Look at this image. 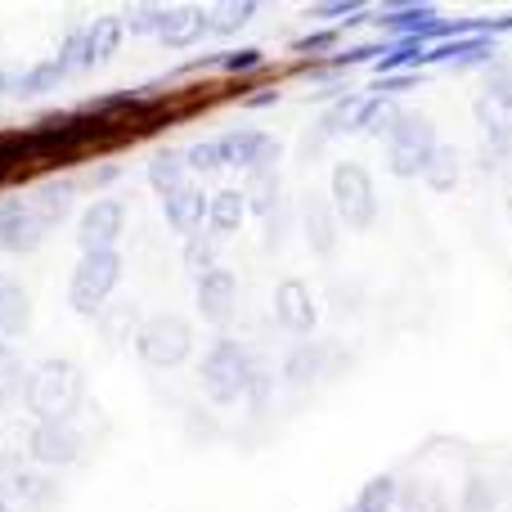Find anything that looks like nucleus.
Masks as SVG:
<instances>
[{
	"label": "nucleus",
	"mask_w": 512,
	"mask_h": 512,
	"mask_svg": "<svg viewBox=\"0 0 512 512\" xmlns=\"http://www.w3.org/2000/svg\"><path fill=\"white\" fill-rule=\"evenodd\" d=\"M81 405H86V369L72 355H45L27 364L18 382V409L27 423H72Z\"/></svg>",
	"instance_id": "f257e3e1"
},
{
	"label": "nucleus",
	"mask_w": 512,
	"mask_h": 512,
	"mask_svg": "<svg viewBox=\"0 0 512 512\" xmlns=\"http://www.w3.org/2000/svg\"><path fill=\"white\" fill-rule=\"evenodd\" d=\"M256 369H261L256 351L230 333H216L207 342V351L198 355V382H203L212 405H239L248 396V382Z\"/></svg>",
	"instance_id": "f03ea898"
},
{
	"label": "nucleus",
	"mask_w": 512,
	"mask_h": 512,
	"mask_svg": "<svg viewBox=\"0 0 512 512\" xmlns=\"http://www.w3.org/2000/svg\"><path fill=\"white\" fill-rule=\"evenodd\" d=\"M122 279H126L122 248L81 252L77 265H72V274H68V310L77 319H99L108 306H113Z\"/></svg>",
	"instance_id": "7ed1b4c3"
},
{
	"label": "nucleus",
	"mask_w": 512,
	"mask_h": 512,
	"mask_svg": "<svg viewBox=\"0 0 512 512\" xmlns=\"http://www.w3.org/2000/svg\"><path fill=\"white\" fill-rule=\"evenodd\" d=\"M126 36H131V32H126V18L122 14H95L90 23H72L68 32L59 36L54 59L63 63V72H68V77H77V72H95V68H104L117 50H122Z\"/></svg>",
	"instance_id": "20e7f679"
},
{
	"label": "nucleus",
	"mask_w": 512,
	"mask_h": 512,
	"mask_svg": "<svg viewBox=\"0 0 512 512\" xmlns=\"http://www.w3.org/2000/svg\"><path fill=\"white\" fill-rule=\"evenodd\" d=\"M194 346H198L194 324H189L185 315L162 310V315H144L131 351L140 355L144 369H180L185 360H194Z\"/></svg>",
	"instance_id": "39448f33"
},
{
	"label": "nucleus",
	"mask_w": 512,
	"mask_h": 512,
	"mask_svg": "<svg viewBox=\"0 0 512 512\" xmlns=\"http://www.w3.org/2000/svg\"><path fill=\"white\" fill-rule=\"evenodd\" d=\"M23 454H27V463L41 472L77 468L81 454H86V432L77 427V418H72V423H27Z\"/></svg>",
	"instance_id": "423d86ee"
},
{
	"label": "nucleus",
	"mask_w": 512,
	"mask_h": 512,
	"mask_svg": "<svg viewBox=\"0 0 512 512\" xmlns=\"http://www.w3.org/2000/svg\"><path fill=\"white\" fill-rule=\"evenodd\" d=\"M436 144L441 140H436L432 117L400 113V122L391 126V135H387V171L391 176H400V180L423 176V167H427V158H432Z\"/></svg>",
	"instance_id": "0eeeda50"
},
{
	"label": "nucleus",
	"mask_w": 512,
	"mask_h": 512,
	"mask_svg": "<svg viewBox=\"0 0 512 512\" xmlns=\"http://www.w3.org/2000/svg\"><path fill=\"white\" fill-rule=\"evenodd\" d=\"M328 203H333L337 221L351 225V230H373V221H378V194H373V180L360 162H337L333 167Z\"/></svg>",
	"instance_id": "6e6552de"
},
{
	"label": "nucleus",
	"mask_w": 512,
	"mask_h": 512,
	"mask_svg": "<svg viewBox=\"0 0 512 512\" xmlns=\"http://www.w3.org/2000/svg\"><path fill=\"white\" fill-rule=\"evenodd\" d=\"M126 225H131V212H126V198H113V194L90 198V203L77 212V248H81V252L122 248Z\"/></svg>",
	"instance_id": "1a4fd4ad"
},
{
	"label": "nucleus",
	"mask_w": 512,
	"mask_h": 512,
	"mask_svg": "<svg viewBox=\"0 0 512 512\" xmlns=\"http://www.w3.org/2000/svg\"><path fill=\"white\" fill-rule=\"evenodd\" d=\"M216 149H221V167L225 171H274V162L283 158V144L270 131H256V126H234V131L216 135Z\"/></svg>",
	"instance_id": "9d476101"
},
{
	"label": "nucleus",
	"mask_w": 512,
	"mask_h": 512,
	"mask_svg": "<svg viewBox=\"0 0 512 512\" xmlns=\"http://www.w3.org/2000/svg\"><path fill=\"white\" fill-rule=\"evenodd\" d=\"M45 221L36 216L27 194H5L0 198V252L9 256H32L45 243Z\"/></svg>",
	"instance_id": "9b49d317"
},
{
	"label": "nucleus",
	"mask_w": 512,
	"mask_h": 512,
	"mask_svg": "<svg viewBox=\"0 0 512 512\" xmlns=\"http://www.w3.org/2000/svg\"><path fill=\"white\" fill-rule=\"evenodd\" d=\"M270 306H274V324H279L283 333H292L297 342H310V337H315L319 301H315V292H310L306 279H279L274 283Z\"/></svg>",
	"instance_id": "f8f14e48"
},
{
	"label": "nucleus",
	"mask_w": 512,
	"mask_h": 512,
	"mask_svg": "<svg viewBox=\"0 0 512 512\" xmlns=\"http://www.w3.org/2000/svg\"><path fill=\"white\" fill-rule=\"evenodd\" d=\"M194 310L203 315V324H212L216 333L234 324V310H239V274L216 265V270L198 274L194 279Z\"/></svg>",
	"instance_id": "ddd939ff"
},
{
	"label": "nucleus",
	"mask_w": 512,
	"mask_h": 512,
	"mask_svg": "<svg viewBox=\"0 0 512 512\" xmlns=\"http://www.w3.org/2000/svg\"><path fill=\"white\" fill-rule=\"evenodd\" d=\"M248 194V207L252 216L261 221V234H265V248H279L283 234H288V198H283V185L274 171H256L252 185L243 189Z\"/></svg>",
	"instance_id": "4468645a"
},
{
	"label": "nucleus",
	"mask_w": 512,
	"mask_h": 512,
	"mask_svg": "<svg viewBox=\"0 0 512 512\" xmlns=\"http://www.w3.org/2000/svg\"><path fill=\"white\" fill-rule=\"evenodd\" d=\"M207 203H212V194H207L203 185H185L180 194L162 198V225H167L180 243L194 239V234H207Z\"/></svg>",
	"instance_id": "2eb2a0df"
},
{
	"label": "nucleus",
	"mask_w": 512,
	"mask_h": 512,
	"mask_svg": "<svg viewBox=\"0 0 512 512\" xmlns=\"http://www.w3.org/2000/svg\"><path fill=\"white\" fill-rule=\"evenodd\" d=\"M207 36V5H162L158 14V32L153 41L167 50H189L194 41Z\"/></svg>",
	"instance_id": "dca6fc26"
},
{
	"label": "nucleus",
	"mask_w": 512,
	"mask_h": 512,
	"mask_svg": "<svg viewBox=\"0 0 512 512\" xmlns=\"http://www.w3.org/2000/svg\"><path fill=\"white\" fill-rule=\"evenodd\" d=\"M32 315H36V306H32L27 283L0 270V337H5V342L27 337L32 333Z\"/></svg>",
	"instance_id": "f3484780"
},
{
	"label": "nucleus",
	"mask_w": 512,
	"mask_h": 512,
	"mask_svg": "<svg viewBox=\"0 0 512 512\" xmlns=\"http://www.w3.org/2000/svg\"><path fill=\"white\" fill-rule=\"evenodd\" d=\"M27 198H32L36 216L45 221V230L54 234L72 216V207H77V185H72V180H63V176H54V180H41V185L27 189Z\"/></svg>",
	"instance_id": "a211bd4d"
},
{
	"label": "nucleus",
	"mask_w": 512,
	"mask_h": 512,
	"mask_svg": "<svg viewBox=\"0 0 512 512\" xmlns=\"http://www.w3.org/2000/svg\"><path fill=\"white\" fill-rule=\"evenodd\" d=\"M328 369V346L324 342H292L288 355L279 360V378L288 382V387H310V382H319Z\"/></svg>",
	"instance_id": "6ab92c4d"
},
{
	"label": "nucleus",
	"mask_w": 512,
	"mask_h": 512,
	"mask_svg": "<svg viewBox=\"0 0 512 512\" xmlns=\"http://www.w3.org/2000/svg\"><path fill=\"white\" fill-rule=\"evenodd\" d=\"M252 207H248V194L243 189H212V203H207V234L212 239H230V234H239L243 225H248Z\"/></svg>",
	"instance_id": "aec40b11"
},
{
	"label": "nucleus",
	"mask_w": 512,
	"mask_h": 512,
	"mask_svg": "<svg viewBox=\"0 0 512 512\" xmlns=\"http://www.w3.org/2000/svg\"><path fill=\"white\" fill-rule=\"evenodd\" d=\"M373 108H378V95H346L337 99L333 108H324V117H319V131L324 135H351V131H369L373 122Z\"/></svg>",
	"instance_id": "412c9836"
},
{
	"label": "nucleus",
	"mask_w": 512,
	"mask_h": 512,
	"mask_svg": "<svg viewBox=\"0 0 512 512\" xmlns=\"http://www.w3.org/2000/svg\"><path fill=\"white\" fill-rule=\"evenodd\" d=\"M337 212L333 203H324L319 194H310L306 203H301V230H306V243L315 248V256H328L337 248Z\"/></svg>",
	"instance_id": "4be33fe9"
},
{
	"label": "nucleus",
	"mask_w": 512,
	"mask_h": 512,
	"mask_svg": "<svg viewBox=\"0 0 512 512\" xmlns=\"http://www.w3.org/2000/svg\"><path fill=\"white\" fill-rule=\"evenodd\" d=\"M140 324H144V315H140V306H135V301H122V306L113 301V306L95 319V337L108 346V351H122V346L135 342Z\"/></svg>",
	"instance_id": "5701e85b"
},
{
	"label": "nucleus",
	"mask_w": 512,
	"mask_h": 512,
	"mask_svg": "<svg viewBox=\"0 0 512 512\" xmlns=\"http://www.w3.org/2000/svg\"><path fill=\"white\" fill-rule=\"evenodd\" d=\"M185 185H194V176H189V162H185V149H158L149 162V189L158 198H171L180 194Z\"/></svg>",
	"instance_id": "b1692460"
},
{
	"label": "nucleus",
	"mask_w": 512,
	"mask_h": 512,
	"mask_svg": "<svg viewBox=\"0 0 512 512\" xmlns=\"http://www.w3.org/2000/svg\"><path fill=\"white\" fill-rule=\"evenodd\" d=\"M477 126L481 135H512V86L486 81L477 95Z\"/></svg>",
	"instance_id": "393cba45"
},
{
	"label": "nucleus",
	"mask_w": 512,
	"mask_h": 512,
	"mask_svg": "<svg viewBox=\"0 0 512 512\" xmlns=\"http://www.w3.org/2000/svg\"><path fill=\"white\" fill-rule=\"evenodd\" d=\"M68 81V72H63V63L54 59H36V63H27V68H18V90H14V99H41V95H50L54 86H63Z\"/></svg>",
	"instance_id": "a878e982"
},
{
	"label": "nucleus",
	"mask_w": 512,
	"mask_h": 512,
	"mask_svg": "<svg viewBox=\"0 0 512 512\" xmlns=\"http://www.w3.org/2000/svg\"><path fill=\"white\" fill-rule=\"evenodd\" d=\"M459 176H463L459 149H454V144H436L432 158H427V167H423V180L436 189V194H450V189L459 185Z\"/></svg>",
	"instance_id": "bb28decb"
},
{
	"label": "nucleus",
	"mask_w": 512,
	"mask_h": 512,
	"mask_svg": "<svg viewBox=\"0 0 512 512\" xmlns=\"http://www.w3.org/2000/svg\"><path fill=\"white\" fill-rule=\"evenodd\" d=\"M256 14V0H221L207 5V36H234Z\"/></svg>",
	"instance_id": "cd10ccee"
},
{
	"label": "nucleus",
	"mask_w": 512,
	"mask_h": 512,
	"mask_svg": "<svg viewBox=\"0 0 512 512\" xmlns=\"http://www.w3.org/2000/svg\"><path fill=\"white\" fill-rule=\"evenodd\" d=\"M351 512H400V481L396 477H373L369 486L355 495Z\"/></svg>",
	"instance_id": "c85d7f7f"
},
{
	"label": "nucleus",
	"mask_w": 512,
	"mask_h": 512,
	"mask_svg": "<svg viewBox=\"0 0 512 512\" xmlns=\"http://www.w3.org/2000/svg\"><path fill=\"white\" fill-rule=\"evenodd\" d=\"M180 261H185V270L194 274H207V270H216V239L212 234H194V239H185V248H180Z\"/></svg>",
	"instance_id": "c756f323"
},
{
	"label": "nucleus",
	"mask_w": 512,
	"mask_h": 512,
	"mask_svg": "<svg viewBox=\"0 0 512 512\" xmlns=\"http://www.w3.org/2000/svg\"><path fill=\"white\" fill-rule=\"evenodd\" d=\"M185 162H189V176H216V171H225L216 140H194V144H185Z\"/></svg>",
	"instance_id": "7c9ffc66"
},
{
	"label": "nucleus",
	"mask_w": 512,
	"mask_h": 512,
	"mask_svg": "<svg viewBox=\"0 0 512 512\" xmlns=\"http://www.w3.org/2000/svg\"><path fill=\"white\" fill-rule=\"evenodd\" d=\"M32 162V149H27L23 131H0V176H9L14 167Z\"/></svg>",
	"instance_id": "2f4dec72"
},
{
	"label": "nucleus",
	"mask_w": 512,
	"mask_h": 512,
	"mask_svg": "<svg viewBox=\"0 0 512 512\" xmlns=\"http://www.w3.org/2000/svg\"><path fill=\"white\" fill-rule=\"evenodd\" d=\"M23 373H27V364H23L18 342H5V337H0V382L18 387V382H23Z\"/></svg>",
	"instance_id": "473e14b6"
},
{
	"label": "nucleus",
	"mask_w": 512,
	"mask_h": 512,
	"mask_svg": "<svg viewBox=\"0 0 512 512\" xmlns=\"http://www.w3.org/2000/svg\"><path fill=\"white\" fill-rule=\"evenodd\" d=\"M270 396H274V373L261 364V369L252 373V382H248V396H243V400H248V409H252V414H261V409L270 405Z\"/></svg>",
	"instance_id": "72a5a7b5"
},
{
	"label": "nucleus",
	"mask_w": 512,
	"mask_h": 512,
	"mask_svg": "<svg viewBox=\"0 0 512 512\" xmlns=\"http://www.w3.org/2000/svg\"><path fill=\"white\" fill-rule=\"evenodd\" d=\"M504 162H512V135H486L481 140V167H504Z\"/></svg>",
	"instance_id": "f704fd0d"
},
{
	"label": "nucleus",
	"mask_w": 512,
	"mask_h": 512,
	"mask_svg": "<svg viewBox=\"0 0 512 512\" xmlns=\"http://www.w3.org/2000/svg\"><path fill=\"white\" fill-rule=\"evenodd\" d=\"M261 63V50H230V54H221V59H212V68H256Z\"/></svg>",
	"instance_id": "c9c22d12"
},
{
	"label": "nucleus",
	"mask_w": 512,
	"mask_h": 512,
	"mask_svg": "<svg viewBox=\"0 0 512 512\" xmlns=\"http://www.w3.org/2000/svg\"><path fill=\"white\" fill-rule=\"evenodd\" d=\"M333 45H337V32H315V36H301V41L297 45H292V50H297V54H310V50H333Z\"/></svg>",
	"instance_id": "e433bc0d"
},
{
	"label": "nucleus",
	"mask_w": 512,
	"mask_h": 512,
	"mask_svg": "<svg viewBox=\"0 0 512 512\" xmlns=\"http://www.w3.org/2000/svg\"><path fill=\"white\" fill-rule=\"evenodd\" d=\"M315 14L319 18H342V14H355V5H351V0H337V5H319Z\"/></svg>",
	"instance_id": "4c0bfd02"
},
{
	"label": "nucleus",
	"mask_w": 512,
	"mask_h": 512,
	"mask_svg": "<svg viewBox=\"0 0 512 512\" xmlns=\"http://www.w3.org/2000/svg\"><path fill=\"white\" fill-rule=\"evenodd\" d=\"M14 405H18V387H9V382H0V418H5Z\"/></svg>",
	"instance_id": "58836bf2"
},
{
	"label": "nucleus",
	"mask_w": 512,
	"mask_h": 512,
	"mask_svg": "<svg viewBox=\"0 0 512 512\" xmlns=\"http://www.w3.org/2000/svg\"><path fill=\"white\" fill-rule=\"evenodd\" d=\"M113 176H117V171H113V167H104V171H99L95 185H99V189H108V185H113Z\"/></svg>",
	"instance_id": "ea45409f"
},
{
	"label": "nucleus",
	"mask_w": 512,
	"mask_h": 512,
	"mask_svg": "<svg viewBox=\"0 0 512 512\" xmlns=\"http://www.w3.org/2000/svg\"><path fill=\"white\" fill-rule=\"evenodd\" d=\"M0 512H18V508H14V499H9V495H0Z\"/></svg>",
	"instance_id": "a19ab883"
},
{
	"label": "nucleus",
	"mask_w": 512,
	"mask_h": 512,
	"mask_svg": "<svg viewBox=\"0 0 512 512\" xmlns=\"http://www.w3.org/2000/svg\"><path fill=\"white\" fill-rule=\"evenodd\" d=\"M508 212H512V189H508Z\"/></svg>",
	"instance_id": "79ce46f5"
}]
</instances>
